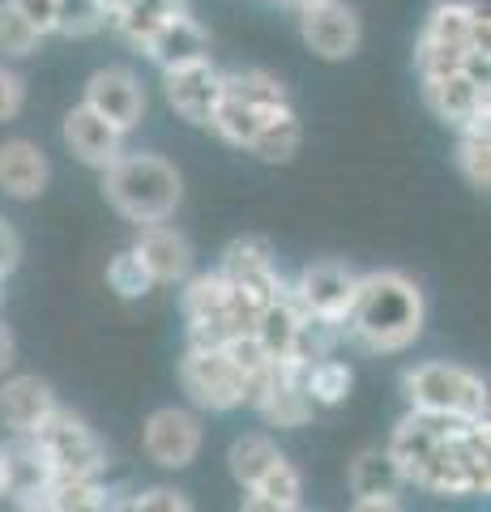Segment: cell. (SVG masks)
<instances>
[{"instance_id": "1", "label": "cell", "mask_w": 491, "mask_h": 512, "mask_svg": "<svg viewBox=\"0 0 491 512\" xmlns=\"http://www.w3.org/2000/svg\"><path fill=\"white\" fill-rule=\"evenodd\" d=\"M402 483L432 495H487L491 491V431L487 419L410 410L385 444Z\"/></svg>"}, {"instance_id": "2", "label": "cell", "mask_w": 491, "mask_h": 512, "mask_svg": "<svg viewBox=\"0 0 491 512\" xmlns=\"http://www.w3.org/2000/svg\"><path fill=\"white\" fill-rule=\"evenodd\" d=\"M423 316L427 308L419 286L398 269H376V274L359 278L342 333L372 355H398V350L415 346L423 333Z\"/></svg>"}, {"instance_id": "3", "label": "cell", "mask_w": 491, "mask_h": 512, "mask_svg": "<svg viewBox=\"0 0 491 512\" xmlns=\"http://www.w3.org/2000/svg\"><path fill=\"white\" fill-rule=\"evenodd\" d=\"M103 197L129 222H163L176 214L184 180L163 154H120L103 167Z\"/></svg>"}, {"instance_id": "4", "label": "cell", "mask_w": 491, "mask_h": 512, "mask_svg": "<svg viewBox=\"0 0 491 512\" xmlns=\"http://www.w3.org/2000/svg\"><path fill=\"white\" fill-rule=\"evenodd\" d=\"M487 30H491L487 9L474 5V0H440V5H432V13H427V22L419 30V43H415L419 77L462 69L474 47L491 52Z\"/></svg>"}, {"instance_id": "5", "label": "cell", "mask_w": 491, "mask_h": 512, "mask_svg": "<svg viewBox=\"0 0 491 512\" xmlns=\"http://www.w3.org/2000/svg\"><path fill=\"white\" fill-rule=\"evenodd\" d=\"M402 393L410 410L423 414H449V419H487V384L462 363H419L406 367Z\"/></svg>"}, {"instance_id": "6", "label": "cell", "mask_w": 491, "mask_h": 512, "mask_svg": "<svg viewBox=\"0 0 491 512\" xmlns=\"http://www.w3.org/2000/svg\"><path fill=\"white\" fill-rule=\"evenodd\" d=\"M184 320H188V346H227L235 333L252 329V312L235 299L231 282L218 269L184 278Z\"/></svg>"}, {"instance_id": "7", "label": "cell", "mask_w": 491, "mask_h": 512, "mask_svg": "<svg viewBox=\"0 0 491 512\" xmlns=\"http://www.w3.org/2000/svg\"><path fill=\"white\" fill-rule=\"evenodd\" d=\"M35 440H39L52 474H90L94 478V474L107 470V444L99 440V431H94L82 414H73V410L56 406L39 423Z\"/></svg>"}, {"instance_id": "8", "label": "cell", "mask_w": 491, "mask_h": 512, "mask_svg": "<svg viewBox=\"0 0 491 512\" xmlns=\"http://www.w3.org/2000/svg\"><path fill=\"white\" fill-rule=\"evenodd\" d=\"M218 274L231 282L235 299L252 312V320H257V312L265 303H274L282 291H287V282H282L278 265H274V252H269V244L257 235H244V239H235V244H227Z\"/></svg>"}, {"instance_id": "9", "label": "cell", "mask_w": 491, "mask_h": 512, "mask_svg": "<svg viewBox=\"0 0 491 512\" xmlns=\"http://www.w3.org/2000/svg\"><path fill=\"white\" fill-rule=\"evenodd\" d=\"M180 384L201 410L244 406V372L223 346H188L180 359Z\"/></svg>"}, {"instance_id": "10", "label": "cell", "mask_w": 491, "mask_h": 512, "mask_svg": "<svg viewBox=\"0 0 491 512\" xmlns=\"http://www.w3.org/2000/svg\"><path fill=\"white\" fill-rule=\"evenodd\" d=\"M299 13V39L316 60H351L363 43V22L359 13L346 5V0H316L308 9H295Z\"/></svg>"}, {"instance_id": "11", "label": "cell", "mask_w": 491, "mask_h": 512, "mask_svg": "<svg viewBox=\"0 0 491 512\" xmlns=\"http://www.w3.org/2000/svg\"><path fill=\"white\" fill-rule=\"evenodd\" d=\"M355 286H359V274L351 265H342V261H312V265L299 269L291 295H295V303L308 316H321V320H329V325L342 329L346 312H351V299H355Z\"/></svg>"}, {"instance_id": "12", "label": "cell", "mask_w": 491, "mask_h": 512, "mask_svg": "<svg viewBox=\"0 0 491 512\" xmlns=\"http://www.w3.org/2000/svg\"><path fill=\"white\" fill-rule=\"evenodd\" d=\"M423 82V103L432 107V116L449 128H470V124H487L491 120V103H487V82L470 77L466 69H449V73H432L419 77Z\"/></svg>"}, {"instance_id": "13", "label": "cell", "mask_w": 491, "mask_h": 512, "mask_svg": "<svg viewBox=\"0 0 491 512\" xmlns=\"http://www.w3.org/2000/svg\"><path fill=\"white\" fill-rule=\"evenodd\" d=\"M141 448L154 466L163 470H188L201 453V419L184 406L154 410L146 427H141Z\"/></svg>"}, {"instance_id": "14", "label": "cell", "mask_w": 491, "mask_h": 512, "mask_svg": "<svg viewBox=\"0 0 491 512\" xmlns=\"http://www.w3.org/2000/svg\"><path fill=\"white\" fill-rule=\"evenodd\" d=\"M163 94L176 116L188 124H210L218 99H223V69L205 56V60H188L176 69H163Z\"/></svg>"}, {"instance_id": "15", "label": "cell", "mask_w": 491, "mask_h": 512, "mask_svg": "<svg viewBox=\"0 0 491 512\" xmlns=\"http://www.w3.org/2000/svg\"><path fill=\"white\" fill-rule=\"evenodd\" d=\"M82 103L90 111H99L107 124H116L120 133H133L146 116V86L137 82L133 69H120V64H107V69L90 73Z\"/></svg>"}, {"instance_id": "16", "label": "cell", "mask_w": 491, "mask_h": 512, "mask_svg": "<svg viewBox=\"0 0 491 512\" xmlns=\"http://www.w3.org/2000/svg\"><path fill=\"white\" fill-rule=\"evenodd\" d=\"M0 470H5V495L18 508H35L43 487L56 478L35 440V431H26V436L9 431V444H0Z\"/></svg>"}, {"instance_id": "17", "label": "cell", "mask_w": 491, "mask_h": 512, "mask_svg": "<svg viewBox=\"0 0 491 512\" xmlns=\"http://www.w3.org/2000/svg\"><path fill=\"white\" fill-rule=\"evenodd\" d=\"M304 372L308 367L295 363V359H274V376H269L257 406H252L269 427H304L312 419L316 406L304 389Z\"/></svg>"}, {"instance_id": "18", "label": "cell", "mask_w": 491, "mask_h": 512, "mask_svg": "<svg viewBox=\"0 0 491 512\" xmlns=\"http://www.w3.org/2000/svg\"><path fill=\"white\" fill-rule=\"evenodd\" d=\"M133 252L141 256V265L150 269L154 286H180L188 274H193V244L163 222H141Z\"/></svg>"}, {"instance_id": "19", "label": "cell", "mask_w": 491, "mask_h": 512, "mask_svg": "<svg viewBox=\"0 0 491 512\" xmlns=\"http://www.w3.org/2000/svg\"><path fill=\"white\" fill-rule=\"evenodd\" d=\"M65 146H69V154L77 158L82 167H94V171H103L112 158H120L124 154V133L116 124H107L99 111H90L86 103H77V107H69V116H65Z\"/></svg>"}, {"instance_id": "20", "label": "cell", "mask_w": 491, "mask_h": 512, "mask_svg": "<svg viewBox=\"0 0 491 512\" xmlns=\"http://www.w3.org/2000/svg\"><path fill=\"white\" fill-rule=\"evenodd\" d=\"M47 180H52V163L47 154L26 137L0 141V192L13 201H35L43 197Z\"/></svg>"}, {"instance_id": "21", "label": "cell", "mask_w": 491, "mask_h": 512, "mask_svg": "<svg viewBox=\"0 0 491 512\" xmlns=\"http://www.w3.org/2000/svg\"><path fill=\"white\" fill-rule=\"evenodd\" d=\"M52 410H56L52 384L39 376H9L5 372V380H0V423H5V431H18V436L39 431V423Z\"/></svg>"}, {"instance_id": "22", "label": "cell", "mask_w": 491, "mask_h": 512, "mask_svg": "<svg viewBox=\"0 0 491 512\" xmlns=\"http://www.w3.org/2000/svg\"><path fill=\"white\" fill-rule=\"evenodd\" d=\"M141 52H146L158 69H176V64L210 56V35H205V26L197 18H188L184 9H176L146 43H141Z\"/></svg>"}, {"instance_id": "23", "label": "cell", "mask_w": 491, "mask_h": 512, "mask_svg": "<svg viewBox=\"0 0 491 512\" xmlns=\"http://www.w3.org/2000/svg\"><path fill=\"white\" fill-rule=\"evenodd\" d=\"M299 146H304V124H299L295 107L287 103V107L265 111L257 133H252V141L244 150L252 158H261V163H269V167H282V163H291V158L299 154Z\"/></svg>"}, {"instance_id": "24", "label": "cell", "mask_w": 491, "mask_h": 512, "mask_svg": "<svg viewBox=\"0 0 491 512\" xmlns=\"http://www.w3.org/2000/svg\"><path fill=\"white\" fill-rule=\"evenodd\" d=\"M248 512H299L304 508V478L287 457H278L257 483L244 487Z\"/></svg>"}, {"instance_id": "25", "label": "cell", "mask_w": 491, "mask_h": 512, "mask_svg": "<svg viewBox=\"0 0 491 512\" xmlns=\"http://www.w3.org/2000/svg\"><path fill=\"white\" fill-rule=\"evenodd\" d=\"M112 504V491L99 483V474H56L35 500L39 512H99Z\"/></svg>"}, {"instance_id": "26", "label": "cell", "mask_w": 491, "mask_h": 512, "mask_svg": "<svg viewBox=\"0 0 491 512\" xmlns=\"http://www.w3.org/2000/svg\"><path fill=\"white\" fill-rule=\"evenodd\" d=\"M299 316H304V308L295 303L291 286L274 303H265V308L257 312V320H252V333H257V342L265 346L269 359H287L291 355V338H295Z\"/></svg>"}, {"instance_id": "27", "label": "cell", "mask_w": 491, "mask_h": 512, "mask_svg": "<svg viewBox=\"0 0 491 512\" xmlns=\"http://www.w3.org/2000/svg\"><path fill=\"white\" fill-rule=\"evenodd\" d=\"M176 9H184L180 0H120V5L107 13V26H112L124 43L141 47Z\"/></svg>"}, {"instance_id": "28", "label": "cell", "mask_w": 491, "mask_h": 512, "mask_svg": "<svg viewBox=\"0 0 491 512\" xmlns=\"http://www.w3.org/2000/svg\"><path fill=\"white\" fill-rule=\"evenodd\" d=\"M223 94L235 103H244L252 111H274V107H287L291 94H287V82L265 69H231L223 73Z\"/></svg>"}, {"instance_id": "29", "label": "cell", "mask_w": 491, "mask_h": 512, "mask_svg": "<svg viewBox=\"0 0 491 512\" xmlns=\"http://www.w3.org/2000/svg\"><path fill=\"white\" fill-rule=\"evenodd\" d=\"M351 491L359 495H398L402 491V474L393 466V457L385 448H363V453L351 461Z\"/></svg>"}, {"instance_id": "30", "label": "cell", "mask_w": 491, "mask_h": 512, "mask_svg": "<svg viewBox=\"0 0 491 512\" xmlns=\"http://www.w3.org/2000/svg\"><path fill=\"white\" fill-rule=\"evenodd\" d=\"M282 453H278V444L269 440V436H261V431H248V436H240L231 448H227V470H231V478L240 483V491L244 487H252L257 478L274 466Z\"/></svg>"}, {"instance_id": "31", "label": "cell", "mask_w": 491, "mask_h": 512, "mask_svg": "<svg viewBox=\"0 0 491 512\" xmlns=\"http://www.w3.org/2000/svg\"><path fill=\"white\" fill-rule=\"evenodd\" d=\"M457 171L470 188L487 192L491 188V124H470L457 128Z\"/></svg>"}, {"instance_id": "32", "label": "cell", "mask_w": 491, "mask_h": 512, "mask_svg": "<svg viewBox=\"0 0 491 512\" xmlns=\"http://www.w3.org/2000/svg\"><path fill=\"white\" fill-rule=\"evenodd\" d=\"M351 384H355L351 363H342L334 355L308 363V372H304V389L312 397V406H338V402H346Z\"/></svg>"}, {"instance_id": "33", "label": "cell", "mask_w": 491, "mask_h": 512, "mask_svg": "<svg viewBox=\"0 0 491 512\" xmlns=\"http://www.w3.org/2000/svg\"><path fill=\"white\" fill-rule=\"evenodd\" d=\"M342 338V329L338 325H329V320L321 316H299V325H295V338H291V355L295 363H316V359H325V355H334V346Z\"/></svg>"}, {"instance_id": "34", "label": "cell", "mask_w": 491, "mask_h": 512, "mask_svg": "<svg viewBox=\"0 0 491 512\" xmlns=\"http://www.w3.org/2000/svg\"><path fill=\"white\" fill-rule=\"evenodd\" d=\"M107 26V9L103 0H56V18H52V35L65 39H90Z\"/></svg>"}, {"instance_id": "35", "label": "cell", "mask_w": 491, "mask_h": 512, "mask_svg": "<svg viewBox=\"0 0 491 512\" xmlns=\"http://www.w3.org/2000/svg\"><path fill=\"white\" fill-rule=\"evenodd\" d=\"M43 43L39 26L26 18V13L13 5V0H0V60H22Z\"/></svg>"}, {"instance_id": "36", "label": "cell", "mask_w": 491, "mask_h": 512, "mask_svg": "<svg viewBox=\"0 0 491 512\" xmlns=\"http://www.w3.org/2000/svg\"><path fill=\"white\" fill-rule=\"evenodd\" d=\"M107 286H112L120 299H146L154 291V278H150V269L141 265V256L133 248H124L107 261Z\"/></svg>"}, {"instance_id": "37", "label": "cell", "mask_w": 491, "mask_h": 512, "mask_svg": "<svg viewBox=\"0 0 491 512\" xmlns=\"http://www.w3.org/2000/svg\"><path fill=\"white\" fill-rule=\"evenodd\" d=\"M129 508L133 512H188L193 500H188L184 491H176V487H146V491L133 495Z\"/></svg>"}, {"instance_id": "38", "label": "cell", "mask_w": 491, "mask_h": 512, "mask_svg": "<svg viewBox=\"0 0 491 512\" xmlns=\"http://www.w3.org/2000/svg\"><path fill=\"white\" fill-rule=\"evenodd\" d=\"M22 107H26V82H22V73H13L9 64L0 60V124L18 120Z\"/></svg>"}, {"instance_id": "39", "label": "cell", "mask_w": 491, "mask_h": 512, "mask_svg": "<svg viewBox=\"0 0 491 512\" xmlns=\"http://www.w3.org/2000/svg\"><path fill=\"white\" fill-rule=\"evenodd\" d=\"M18 261H22V239L9 222H0V278H9L18 269Z\"/></svg>"}, {"instance_id": "40", "label": "cell", "mask_w": 491, "mask_h": 512, "mask_svg": "<svg viewBox=\"0 0 491 512\" xmlns=\"http://www.w3.org/2000/svg\"><path fill=\"white\" fill-rule=\"evenodd\" d=\"M30 22L39 26V35H52V18H56V0H13Z\"/></svg>"}, {"instance_id": "41", "label": "cell", "mask_w": 491, "mask_h": 512, "mask_svg": "<svg viewBox=\"0 0 491 512\" xmlns=\"http://www.w3.org/2000/svg\"><path fill=\"white\" fill-rule=\"evenodd\" d=\"M402 508V495H359L355 512H398Z\"/></svg>"}, {"instance_id": "42", "label": "cell", "mask_w": 491, "mask_h": 512, "mask_svg": "<svg viewBox=\"0 0 491 512\" xmlns=\"http://www.w3.org/2000/svg\"><path fill=\"white\" fill-rule=\"evenodd\" d=\"M13 363H18V342H13V329L0 320V376L13 372Z\"/></svg>"}, {"instance_id": "43", "label": "cell", "mask_w": 491, "mask_h": 512, "mask_svg": "<svg viewBox=\"0 0 491 512\" xmlns=\"http://www.w3.org/2000/svg\"><path fill=\"white\" fill-rule=\"evenodd\" d=\"M278 5H287V9H308V5H316V0H278Z\"/></svg>"}, {"instance_id": "44", "label": "cell", "mask_w": 491, "mask_h": 512, "mask_svg": "<svg viewBox=\"0 0 491 512\" xmlns=\"http://www.w3.org/2000/svg\"><path fill=\"white\" fill-rule=\"evenodd\" d=\"M0 495H5V470H0Z\"/></svg>"}, {"instance_id": "45", "label": "cell", "mask_w": 491, "mask_h": 512, "mask_svg": "<svg viewBox=\"0 0 491 512\" xmlns=\"http://www.w3.org/2000/svg\"><path fill=\"white\" fill-rule=\"evenodd\" d=\"M0 299H5V278H0Z\"/></svg>"}]
</instances>
